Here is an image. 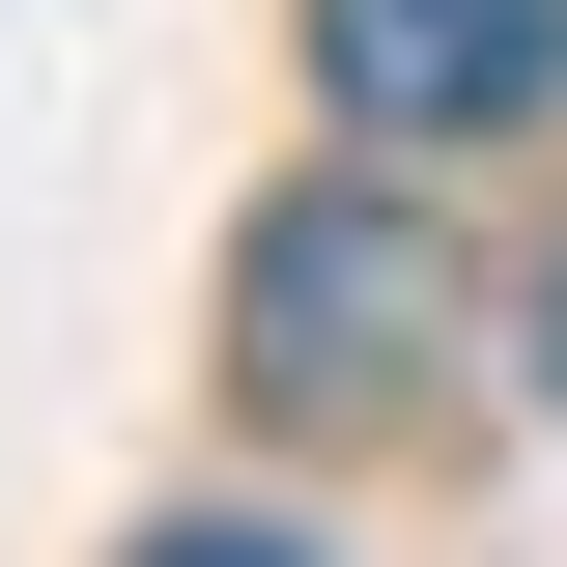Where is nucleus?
I'll return each mask as SVG.
<instances>
[{
	"mask_svg": "<svg viewBox=\"0 0 567 567\" xmlns=\"http://www.w3.org/2000/svg\"><path fill=\"white\" fill-rule=\"evenodd\" d=\"M425 199L398 171H284L256 199V256H227V398L256 425H398V369H425Z\"/></svg>",
	"mask_w": 567,
	"mask_h": 567,
	"instance_id": "nucleus-1",
	"label": "nucleus"
},
{
	"mask_svg": "<svg viewBox=\"0 0 567 567\" xmlns=\"http://www.w3.org/2000/svg\"><path fill=\"white\" fill-rule=\"evenodd\" d=\"M312 85L369 142H483V114L567 85V0H312Z\"/></svg>",
	"mask_w": 567,
	"mask_h": 567,
	"instance_id": "nucleus-2",
	"label": "nucleus"
},
{
	"mask_svg": "<svg viewBox=\"0 0 567 567\" xmlns=\"http://www.w3.org/2000/svg\"><path fill=\"white\" fill-rule=\"evenodd\" d=\"M142 567H312V539H256V511H199V539H142Z\"/></svg>",
	"mask_w": 567,
	"mask_h": 567,
	"instance_id": "nucleus-3",
	"label": "nucleus"
},
{
	"mask_svg": "<svg viewBox=\"0 0 567 567\" xmlns=\"http://www.w3.org/2000/svg\"><path fill=\"white\" fill-rule=\"evenodd\" d=\"M539 398H567V284H539Z\"/></svg>",
	"mask_w": 567,
	"mask_h": 567,
	"instance_id": "nucleus-4",
	"label": "nucleus"
}]
</instances>
